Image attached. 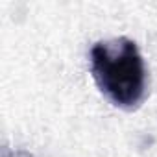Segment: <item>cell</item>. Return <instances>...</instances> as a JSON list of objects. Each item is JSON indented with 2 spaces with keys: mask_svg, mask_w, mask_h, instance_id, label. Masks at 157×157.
Segmentation results:
<instances>
[{
  "mask_svg": "<svg viewBox=\"0 0 157 157\" xmlns=\"http://www.w3.org/2000/svg\"><path fill=\"white\" fill-rule=\"evenodd\" d=\"M91 72L100 91L117 107L135 109L144 100L146 67L131 39L96 43L91 50Z\"/></svg>",
  "mask_w": 157,
  "mask_h": 157,
  "instance_id": "1",
  "label": "cell"
},
{
  "mask_svg": "<svg viewBox=\"0 0 157 157\" xmlns=\"http://www.w3.org/2000/svg\"><path fill=\"white\" fill-rule=\"evenodd\" d=\"M2 157H33L30 151L26 150H10V148H4L2 150Z\"/></svg>",
  "mask_w": 157,
  "mask_h": 157,
  "instance_id": "2",
  "label": "cell"
}]
</instances>
